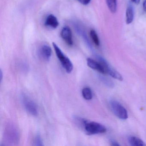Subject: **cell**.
Wrapping results in <instances>:
<instances>
[{
    "mask_svg": "<svg viewBox=\"0 0 146 146\" xmlns=\"http://www.w3.org/2000/svg\"><path fill=\"white\" fill-rule=\"evenodd\" d=\"M82 127L88 135H93L105 133L106 131V127L101 124L94 121L84 119Z\"/></svg>",
    "mask_w": 146,
    "mask_h": 146,
    "instance_id": "1",
    "label": "cell"
},
{
    "mask_svg": "<svg viewBox=\"0 0 146 146\" xmlns=\"http://www.w3.org/2000/svg\"><path fill=\"white\" fill-rule=\"evenodd\" d=\"M6 141L11 144H16L19 140V134L17 126L12 123L7 125L4 132Z\"/></svg>",
    "mask_w": 146,
    "mask_h": 146,
    "instance_id": "2",
    "label": "cell"
},
{
    "mask_svg": "<svg viewBox=\"0 0 146 146\" xmlns=\"http://www.w3.org/2000/svg\"><path fill=\"white\" fill-rule=\"evenodd\" d=\"M52 45L56 53V55L59 60L61 65L63 66V68L64 69L67 73H71L73 69V65L72 62L68 57H66L64 54V53L56 43L53 42Z\"/></svg>",
    "mask_w": 146,
    "mask_h": 146,
    "instance_id": "3",
    "label": "cell"
},
{
    "mask_svg": "<svg viewBox=\"0 0 146 146\" xmlns=\"http://www.w3.org/2000/svg\"><path fill=\"white\" fill-rule=\"evenodd\" d=\"M21 100L23 106L27 112L32 116H37L38 110L35 103L24 94L21 95Z\"/></svg>",
    "mask_w": 146,
    "mask_h": 146,
    "instance_id": "4",
    "label": "cell"
},
{
    "mask_svg": "<svg viewBox=\"0 0 146 146\" xmlns=\"http://www.w3.org/2000/svg\"><path fill=\"white\" fill-rule=\"evenodd\" d=\"M112 111L114 114L120 119L128 118V113L126 109L121 104L115 100H111L110 102Z\"/></svg>",
    "mask_w": 146,
    "mask_h": 146,
    "instance_id": "5",
    "label": "cell"
},
{
    "mask_svg": "<svg viewBox=\"0 0 146 146\" xmlns=\"http://www.w3.org/2000/svg\"><path fill=\"white\" fill-rule=\"evenodd\" d=\"M97 59L98 61L101 63L104 67L106 73H107L109 76L117 80L123 81V78L121 74L113 68L105 60L101 57H97Z\"/></svg>",
    "mask_w": 146,
    "mask_h": 146,
    "instance_id": "6",
    "label": "cell"
},
{
    "mask_svg": "<svg viewBox=\"0 0 146 146\" xmlns=\"http://www.w3.org/2000/svg\"><path fill=\"white\" fill-rule=\"evenodd\" d=\"M60 35L63 40L69 46H72L73 44L72 33L69 27L66 26L64 27L61 30Z\"/></svg>",
    "mask_w": 146,
    "mask_h": 146,
    "instance_id": "7",
    "label": "cell"
},
{
    "mask_svg": "<svg viewBox=\"0 0 146 146\" xmlns=\"http://www.w3.org/2000/svg\"><path fill=\"white\" fill-rule=\"evenodd\" d=\"M87 65L90 68L95 70L102 74L106 73L104 67L99 61H96L90 58H88L87 60Z\"/></svg>",
    "mask_w": 146,
    "mask_h": 146,
    "instance_id": "8",
    "label": "cell"
},
{
    "mask_svg": "<svg viewBox=\"0 0 146 146\" xmlns=\"http://www.w3.org/2000/svg\"><path fill=\"white\" fill-rule=\"evenodd\" d=\"M40 54L42 58L46 61H49L52 55V49L49 46L44 45L40 49Z\"/></svg>",
    "mask_w": 146,
    "mask_h": 146,
    "instance_id": "9",
    "label": "cell"
},
{
    "mask_svg": "<svg viewBox=\"0 0 146 146\" xmlns=\"http://www.w3.org/2000/svg\"><path fill=\"white\" fill-rule=\"evenodd\" d=\"M46 26L51 27L53 29H56L59 25L57 18L53 15H50L47 17L45 22Z\"/></svg>",
    "mask_w": 146,
    "mask_h": 146,
    "instance_id": "10",
    "label": "cell"
},
{
    "mask_svg": "<svg viewBox=\"0 0 146 146\" xmlns=\"http://www.w3.org/2000/svg\"><path fill=\"white\" fill-rule=\"evenodd\" d=\"M128 141L130 145L132 146H143L146 145L143 141L135 136L129 137L128 138Z\"/></svg>",
    "mask_w": 146,
    "mask_h": 146,
    "instance_id": "11",
    "label": "cell"
},
{
    "mask_svg": "<svg viewBox=\"0 0 146 146\" xmlns=\"http://www.w3.org/2000/svg\"><path fill=\"white\" fill-rule=\"evenodd\" d=\"M134 17V9L131 6H129L126 11V23L127 24H130L133 22Z\"/></svg>",
    "mask_w": 146,
    "mask_h": 146,
    "instance_id": "12",
    "label": "cell"
},
{
    "mask_svg": "<svg viewBox=\"0 0 146 146\" xmlns=\"http://www.w3.org/2000/svg\"><path fill=\"white\" fill-rule=\"evenodd\" d=\"M82 95L83 98L87 100H91L93 97L91 90L88 87H85L82 90Z\"/></svg>",
    "mask_w": 146,
    "mask_h": 146,
    "instance_id": "13",
    "label": "cell"
},
{
    "mask_svg": "<svg viewBox=\"0 0 146 146\" xmlns=\"http://www.w3.org/2000/svg\"><path fill=\"white\" fill-rule=\"evenodd\" d=\"M106 3L111 12L115 13L117 11V0H106Z\"/></svg>",
    "mask_w": 146,
    "mask_h": 146,
    "instance_id": "14",
    "label": "cell"
},
{
    "mask_svg": "<svg viewBox=\"0 0 146 146\" xmlns=\"http://www.w3.org/2000/svg\"><path fill=\"white\" fill-rule=\"evenodd\" d=\"M90 36L92 40L94 42L96 46H99L100 45V40L99 37L97 35V33L94 30H91L90 31Z\"/></svg>",
    "mask_w": 146,
    "mask_h": 146,
    "instance_id": "15",
    "label": "cell"
},
{
    "mask_svg": "<svg viewBox=\"0 0 146 146\" xmlns=\"http://www.w3.org/2000/svg\"><path fill=\"white\" fill-rule=\"evenodd\" d=\"M34 145L36 146H42L44 145L42 139L40 135L39 134H37L35 137Z\"/></svg>",
    "mask_w": 146,
    "mask_h": 146,
    "instance_id": "16",
    "label": "cell"
},
{
    "mask_svg": "<svg viewBox=\"0 0 146 146\" xmlns=\"http://www.w3.org/2000/svg\"><path fill=\"white\" fill-rule=\"evenodd\" d=\"M101 81L103 82V83L105 84L107 86L109 87H113V84L110 79H108L104 77L100 76V77Z\"/></svg>",
    "mask_w": 146,
    "mask_h": 146,
    "instance_id": "17",
    "label": "cell"
},
{
    "mask_svg": "<svg viewBox=\"0 0 146 146\" xmlns=\"http://www.w3.org/2000/svg\"><path fill=\"white\" fill-rule=\"evenodd\" d=\"M80 3L83 5H88L89 4L91 0H78Z\"/></svg>",
    "mask_w": 146,
    "mask_h": 146,
    "instance_id": "18",
    "label": "cell"
},
{
    "mask_svg": "<svg viewBox=\"0 0 146 146\" xmlns=\"http://www.w3.org/2000/svg\"><path fill=\"white\" fill-rule=\"evenodd\" d=\"M111 145L113 146H119V144L118 143L116 142V141H113V140H111Z\"/></svg>",
    "mask_w": 146,
    "mask_h": 146,
    "instance_id": "19",
    "label": "cell"
},
{
    "mask_svg": "<svg viewBox=\"0 0 146 146\" xmlns=\"http://www.w3.org/2000/svg\"><path fill=\"white\" fill-rule=\"evenodd\" d=\"M143 10L145 12H146V0H144L143 1Z\"/></svg>",
    "mask_w": 146,
    "mask_h": 146,
    "instance_id": "20",
    "label": "cell"
},
{
    "mask_svg": "<svg viewBox=\"0 0 146 146\" xmlns=\"http://www.w3.org/2000/svg\"><path fill=\"white\" fill-rule=\"evenodd\" d=\"M3 72H2V70H1V71H0V81H1V82H2V79H3Z\"/></svg>",
    "mask_w": 146,
    "mask_h": 146,
    "instance_id": "21",
    "label": "cell"
},
{
    "mask_svg": "<svg viewBox=\"0 0 146 146\" xmlns=\"http://www.w3.org/2000/svg\"><path fill=\"white\" fill-rule=\"evenodd\" d=\"M131 1L133 3H135V4H136V5L139 4L140 2V0H131Z\"/></svg>",
    "mask_w": 146,
    "mask_h": 146,
    "instance_id": "22",
    "label": "cell"
}]
</instances>
